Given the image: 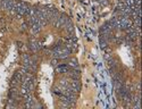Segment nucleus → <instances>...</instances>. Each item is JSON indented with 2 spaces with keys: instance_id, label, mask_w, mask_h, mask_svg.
Wrapping results in <instances>:
<instances>
[{
  "instance_id": "7ed1b4c3",
  "label": "nucleus",
  "mask_w": 142,
  "mask_h": 109,
  "mask_svg": "<svg viewBox=\"0 0 142 109\" xmlns=\"http://www.w3.org/2000/svg\"><path fill=\"white\" fill-rule=\"evenodd\" d=\"M69 76L72 77L73 80H78V79H80V73L75 69V68H74L73 71H70V72H69Z\"/></svg>"
},
{
  "instance_id": "20e7f679",
  "label": "nucleus",
  "mask_w": 142,
  "mask_h": 109,
  "mask_svg": "<svg viewBox=\"0 0 142 109\" xmlns=\"http://www.w3.org/2000/svg\"><path fill=\"white\" fill-rule=\"evenodd\" d=\"M40 30H41V26H40L39 24H33L31 25V32L33 34H36L38 32H40Z\"/></svg>"
},
{
  "instance_id": "f03ea898",
  "label": "nucleus",
  "mask_w": 142,
  "mask_h": 109,
  "mask_svg": "<svg viewBox=\"0 0 142 109\" xmlns=\"http://www.w3.org/2000/svg\"><path fill=\"white\" fill-rule=\"evenodd\" d=\"M40 48H41V44L36 41H31L30 42V49L32 51H38Z\"/></svg>"
},
{
  "instance_id": "39448f33",
  "label": "nucleus",
  "mask_w": 142,
  "mask_h": 109,
  "mask_svg": "<svg viewBox=\"0 0 142 109\" xmlns=\"http://www.w3.org/2000/svg\"><path fill=\"white\" fill-rule=\"evenodd\" d=\"M68 67H72V68H77V61L75 59H72L69 63H68Z\"/></svg>"
},
{
  "instance_id": "423d86ee",
  "label": "nucleus",
  "mask_w": 142,
  "mask_h": 109,
  "mask_svg": "<svg viewBox=\"0 0 142 109\" xmlns=\"http://www.w3.org/2000/svg\"><path fill=\"white\" fill-rule=\"evenodd\" d=\"M57 71L60 72V73H67L68 72V66H60V67L57 68Z\"/></svg>"
},
{
  "instance_id": "f257e3e1",
  "label": "nucleus",
  "mask_w": 142,
  "mask_h": 109,
  "mask_svg": "<svg viewBox=\"0 0 142 109\" xmlns=\"http://www.w3.org/2000/svg\"><path fill=\"white\" fill-rule=\"evenodd\" d=\"M70 88L73 89L75 92H78L80 91V89H81V84H80V82H78V80H73L72 82H70V85H69Z\"/></svg>"
}]
</instances>
